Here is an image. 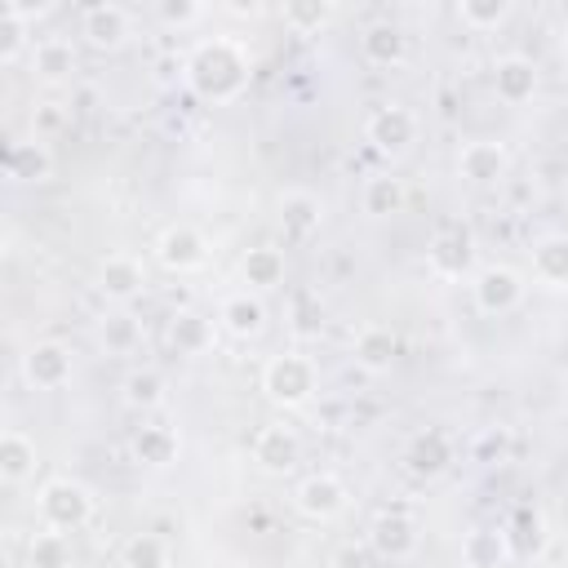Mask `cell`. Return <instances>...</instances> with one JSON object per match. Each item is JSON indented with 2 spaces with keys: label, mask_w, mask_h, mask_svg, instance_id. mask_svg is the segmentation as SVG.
Wrapping results in <instances>:
<instances>
[{
  "label": "cell",
  "mask_w": 568,
  "mask_h": 568,
  "mask_svg": "<svg viewBox=\"0 0 568 568\" xmlns=\"http://www.w3.org/2000/svg\"><path fill=\"white\" fill-rule=\"evenodd\" d=\"M182 75H186V89L200 98V102H235L244 89H248V75H253V58L240 40L231 36H209L200 40L186 62H182Z\"/></svg>",
  "instance_id": "obj_1"
},
{
  "label": "cell",
  "mask_w": 568,
  "mask_h": 568,
  "mask_svg": "<svg viewBox=\"0 0 568 568\" xmlns=\"http://www.w3.org/2000/svg\"><path fill=\"white\" fill-rule=\"evenodd\" d=\"M262 395L275 408H306L320 395V368L306 351H280L262 364Z\"/></svg>",
  "instance_id": "obj_2"
},
{
  "label": "cell",
  "mask_w": 568,
  "mask_h": 568,
  "mask_svg": "<svg viewBox=\"0 0 568 568\" xmlns=\"http://www.w3.org/2000/svg\"><path fill=\"white\" fill-rule=\"evenodd\" d=\"M98 510V497L89 484L71 479V475H58L49 484H40L36 493V515L49 532H80Z\"/></svg>",
  "instance_id": "obj_3"
},
{
  "label": "cell",
  "mask_w": 568,
  "mask_h": 568,
  "mask_svg": "<svg viewBox=\"0 0 568 568\" xmlns=\"http://www.w3.org/2000/svg\"><path fill=\"white\" fill-rule=\"evenodd\" d=\"M470 302L479 315H510L524 302V275L506 262H484L470 275Z\"/></svg>",
  "instance_id": "obj_4"
},
{
  "label": "cell",
  "mask_w": 568,
  "mask_h": 568,
  "mask_svg": "<svg viewBox=\"0 0 568 568\" xmlns=\"http://www.w3.org/2000/svg\"><path fill=\"white\" fill-rule=\"evenodd\" d=\"M426 266L439 280H466L475 275V231L466 222H448L426 244Z\"/></svg>",
  "instance_id": "obj_5"
},
{
  "label": "cell",
  "mask_w": 568,
  "mask_h": 568,
  "mask_svg": "<svg viewBox=\"0 0 568 568\" xmlns=\"http://www.w3.org/2000/svg\"><path fill=\"white\" fill-rule=\"evenodd\" d=\"M18 368H22V382H27L31 390H62V386L71 382V373H75V355H71L67 342L40 337V342H31V346L22 351Z\"/></svg>",
  "instance_id": "obj_6"
},
{
  "label": "cell",
  "mask_w": 568,
  "mask_h": 568,
  "mask_svg": "<svg viewBox=\"0 0 568 568\" xmlns=\"http://www.w3.org/2000/svg\"><path fill=\"white\" fill-rule=\"evenodd\" d=\"M151 253H155V262H160L169 275H191V271H200V266L209 262V240H204V231L191 226V222H169V226L155 235Z\"/></svg>",
  "instance_id": "obj_7"
},
{
  "label": "cell",
  "mask_w": 568,
  "mask_h": 568,
  "mask_svg": "<svg viewBox=\"0 0 568 568\" xmlns=\"http://www.w3.org/2000/svg\"><path fill=\"white\" fill-rule=\"evenodd\" d=\"M346 501H351V493H346V484H342L333 470H311V475H302L297 488H293V510H297L302 519H311V524L337 519V515L346 510Z\"/></svg>",
  "instance_id": "obj_8"
},
{
  "label": "cell",
  "mask_w": 568,
  "mask_h": 568,
  "mask_svg": "<svg viewBox=\"0 0 568 568\" xmlns=\"http://www.w3.org/2000/svg\"><path fill=\"white\" fill-rule=\"evenodd\" d=\"M417 546H422V524L408 510H382V515H373V524H368V550L377 559L404 564V559L417 555Z\"/></svg>",
  "instance_id": "obj_9"
},
{
  "label": "cell",
  "mask_w": 568,
  "mask_h": 568,
  "mask_svg": "<svg viewBox=\"0 0 568 568\" xmlns=\"http://www.w3.org/2000/svg\"><path fill=\"white\" fill-rule=\"evenodd\" d=\"M417 115H413V106H404V102H382L373 115H368V124H364V138L373 142V151L377 155H404L413 142H417Z\"/></svg>",
  "instance_id": "obj_10"
},
{
  "label": "cell",
  "mask_w": 568,
  "mask_h": 568,
  "mask_svg": "<svg viewBox=\"0 0 568 568\" xmlns=\"http://www.w3.org/2000/svg\"><path fill=\"white\" fill-rule=\"evenodd\" d=\"M129 36H133V18H129L124 4H106V0H102V4H89V9L80 13V40H84L89 49H98V53L124 49Z\"/></svg>",
  "instance_id": "obj_11"
},
{
  "label": "cell",
  "mask_w": 568,
  "mask_h": 568,
  "mask_svg": "<svg viewBox=\"0 0 568 568\" xmlns=\"http://www.w3.org/2000/svg\"><path fill=\"white\" fill-rule=\"evenodd\" d=\"M253 462L262 475H288L297 470L302 462V435L284 422H266L257 435H253Z\"/></svg>",
  "instance_id": "obj_12"
},
{
  "label": "cell",
  "mask_w": 568,
  "mask_h": 568,
  "mask_svg": "<svg viewBox=\"0 0 568 568\" xmlns=\"http://www.w3.org/2000/svg\"><path fill=\"white\" fill-rule=\"evenodd\" d=\"M510 173V151L493 138H470L457 151V178L470 186H497Z\"/></svg>",
  "instance_id": "obj_13"
},
{
  "label": "cell",
  "mask_w": 568,
  "mask_h": 568,
  "mask_svg": "<svg viewBox=\"0 0 568 568\" xmlns=\"http://www.w3.org/2000/svg\"><path fill=\"white\" fill-rule=\"evenodd\" d=\"M275 209H280V231L293 244L311 240L324 226V200L315 191H306V186H284L280 200H275Z\"/></svg>",
  "instance_id": "obj_14"
},
{
  "label": "cell",
  "mask_w": 568,
  "mask_h": 568,
  "mask_svg": "<svg viewBox=\"0 0 568 568\" xmlns=\"http://www.w3.org/2000/svg\"><path fill=\"white\" fill-rule=\"evenodd\" d=\"M537 84H541V71L532 58L524 53H501L493 62V93L506 102V106H524L537 98Z\"/></svg>",
  "instance_id": "obj_15"
},
{
  "label": "cell",
  "mask_w": 568,
  "mask_h": 568,
  "mask_svg": "<svg viewBox=\"0 0 568 568\" xmlns=\"http://www.w3.org/2000/svg\"><path fill=\"white\" fill-rule=\"evenodd\" d=\"M142 288H146V271H142V262L133 253H106L98 262V293L106 302L129 306L133 297H142Z\"/></svg>",
  "instance_id": "obj_16"
},
{
  "label": "cell",
  "mask_w": 568,
  "mask_h": 568,
  "mask_svg": "<svg viewBox=\"0 0 568 568\" xmlns=\"http://www.w3.org/2000/svg\"><path fill=\"white\" fill-rule=\"evenodd\" d=\"M528 271L541 288L550 293H568V235L564 231H550L541 240H532L528 248Z\"/></svg>",
  "instance_id": "obj_17"
},
{
  "label": "cell",
  "mask_w": 568,
  "mask_h": 568,
  "mask_svg": "<svg viewBox=\"0 0 568 568\" xmlns=\"http://www.w3.org/2000/svg\"><path fill=\"white\" fill-rule=\"evenodd\" d=\"M359 53H364L368 67L395 71V67H404V58H408V36H404V27L390 22V18L368 22V27L359 31Z\"/></svg>",
  "instance_id": "obj_18"
},
{
  "label": "cell",
  "mask_w": 568,
  "mask_h": 568,
  "mask_svg": "<svg viewBox=\"0 0 568 568\" xmlns=\"http://www.w3.org/2000/svg\"><path fill=\"white\" fill-rule=\"evenodd\" d=\"M217 324H222L231 337H240V342H257V337L266 333V302H262L257 293H248V288L226 293L222 306H217Z\"/></svg>",
  "instance_id": "obj_19"
},
{
  "label": "cell",
  "mask_w": 568,
  "mask_h": 568,
  "mask_svg": "<svg viewBox=\"0 0 568 568\" xmlns=\"http://www.w3.org/2000/svg\"><path fill=\"white\" fill-rule=\"evenodd\" d=\"M404 466L408 475L417 479H439L448 466H453V439L444 430H417L408 444H404Z\"/></svg>",
  "instance_id": "obj_20"
},
{
  "label": "cell",
  "mask_w": 568,
  "mask_h": 568,
  "mask_svg": "<svg viewBox=\"0 0 568 568\" xmlns=\"http://www.w3.org/2000/svg\"><path fill=\"white\" fill-rule=\"evenodd\" d=\"M75 67H80V53H75L71 40H62V36H44V40L31 44V75H36L40 84L58 89V84H67V80L75 75Z\"/></svg>",
  "instance_id": "obj_21"
},
{
  "label": "cell",
  "mask_w": 568,
  "mask_h": 568,
  "mask_svg": "<svg viewBox=\"0 0 568 568\" xmlns=\"http://www.w3.org/2000/svg\"><path fill=\"white\" fill-rule=\"evenodd\" d=\"M142 342H146V328H142V320L129 306H115V311H106L98 320V346H102V355L124 359V355H138Z\"/></svg>",
  "instance_id": "obj_22"
},
{
  "label": "cell",
  "mask_w": 568,
  "mask_h": 568,
  "mask_svg": "<svg viewBox=\"0 0 568 568\" xmlns=\"http://www.w3.org/2000/svg\"><path fill=\"white\" fill-rule=\"evenodd\" d=\"M129 448H133V462H138V466L164 470V466L178 462V453H182V435H178L173 426H164V422H151V426H138V435H133Z\"/></svg>",
  "instance_id": "obj_23"
},
{
  "label": "cell",
  "mask_w": 568,
  "mask_h": 568,
  "mask_svg": "<svg viewBox=\"0 0 568 568\" xmlns=\"http://www.w3.org/2000/svg\"><path fill=\"white\" fill-rule=\"evenodd\" d=\"M395 351H399V342H395V333H390L386 324H364V328L355 333V346H351L355 364H359L368 377H382V373H390V364H395Z\"/></svg>",
  "instance_id": "obj_24"
},
{
  "label": "cell",
  "mask_w": 568,
  "mask_h": 568,
  "mask_svg": "<svg viewBox=\"0 0 568 568\" xmlns=\"http://www.w3.org/2000/svg\"><path fill=\"white\" fill-rule=\"evenodd\" d=\"M240 280H244V288L248 293H271V288H280L284 284V253L275 248V244H257V248H248L244 257H240Z\"/></svg>",
  "instance_id": "obj_25"
},
{
  "label": "cell",
  "mask_w": 568,
  "mask_h": 568,
  "mask_svg": "<svg viewBox=\"0 0 568 568\" xmlns=\"http://www.w3.org/2000/svg\"><path fill=\"white\" fill-rule=\"evenodd\" d=\"M31 475H36V439H31L27 430L9 426V430L0 435V484L18 488V484H27Z\"/></svg>",
  "instance_id": "obj_26"
},
{
  "label": "cell",
  "mask_w": 568,
  "mask_h": 568,
  "mask_svg": "<svg viewBox=\"0 0 568 568\" xmlns=\"http://www.w3.org/2000/svg\"><path fill=\"white\" fill-rule=\"evenodd\" d=\"M9 178L13 182H49L53 178V151L44 138H22L9 146V160H4Z\"/></svg>",
  "instance_id": "obj_27"
},
{
  "label": "cell",
  "mask_w": 568,
  "mask_h": 568,
  "mask_svg": "<svg viewBox=\"0 0 568 568\" xmlns=\"http://www.w3.org/2000/svg\"><path fill=\"white\" fill-rule=\"evenodd\" d=\"M510 532L501 528H466L462 537V564L466 568H501L510 559Z\"/></svg>",
  "instance_id": "obj_28"
},
{
  "label": "cell",
  "mask_w": 568,
  "mask_h": 568,
  "mask_svg": "<svg viewBox=\"0 0 568 568\" xmlns=\"http://www.w3.org/2000/svg\"><path fill=\"white\" fill-rule=\"evenodd\" d=\"M169 346L178 355H204L213 346V320L204 311H173L169 315Z\"/></svg>",
  "instance_id": "obj_29"
},
{
  "label": "cell",
  "mask_w": 568,
  "mask_h": 568,
  "mask_svg": "<svg viewBox=\"0 0 568 568\" xmlns=\"http://www.w3.org/2000/svg\"><path fill=\"white\" fill-rule=\"evenodd\" d=\"M120 395H124V404H129V408L151 413V408H160V404L169 399V382H164V373H160V368H133V373H124Z\"/></svg>",
  "instance_id": "obj_30"
},
{
  "label": "cell",
  "mask_w": 568,
  "mask_h": 568,
  "mask_svg": "<svg viewBox=\"0 0 568 568\" xmlns=\"http://www.w3.org/2000/svg\"><path fill=\"white\" fill-rule=\"evenodd\" d=\"M404 200H408V191H404V182L390 178V173H377V178H368V182L359 186V209H364L368 217H395V213L404 209Z\"/></svg>",
  "instance_id": "obj_31"
},
{
  "label": "cell",
  "mask_w": 568,
  "mask_h": 568,
  "mask_svg": "<svg viewBox=\"0 0 568 568\" xmlns=\"http://www.w3.org/2000/svg\"><path fill=\"white\" fill-rule=\"evenodd\" d=\"M280 18H284V27H293L297 36H320V31L337 18V4H328V0H297V4H284Z\"/></svg>",
  "instance_id": "obj_32"
},
{
  "label": "cell",
  "mask_w": 568,
  "mask_h": 568,
  "mask_svg": "<svg viewBox=\"0 0 568 568\" xmlns=\"http://www.w3.org/2000/svg\"><path fill=\"white\" fill-rule=\"evenodd\" d=\"M124 568H169V546L155 532H129L120 546Z\"/></svg>",
  "instance_id": "obj_33"
},
{
  "label": "cell",
  "mask_w": 568,
  "mask_h": 568,
  "mask_svg": "<svg viewBox=\"0 0 568 568\" xmlns=\"http://www.w3.org/2000/svg\"><path fill=\"white\" fill-rule=\"evenodd\" d=\"M27 564H31V568H71V541H67V532L40 528V532L27 541Z\"/></svg>",
  "instance_id": "obj_34"
},
{
  "label": "cell",
  "mask_w": 568,
  "mask_h": 568,
  "mask_svg": "<svg viewBox=\"0 0 568 568\" xmlns=\"http://www.w3.org/2000/svg\"><path fill=\"white\" fill-rule=\"evenodd\" d=\"M457 18L466 31H497L510 18V0H462Z\"/></svg>",
  "instance_id": "obj_35"
},
{
  "label": "cell",
  "mask_w": 568,
  "mask_h": 568,
  "mask_svg": "<svg viewBox=\"0 0 568 568\" xmlns=\"http://www.w3.org/2000/svg\"><path fill=\"white\" fill-rule=\"evenodd\" d=\"M67 129V106L62 102H53V98H44V102H36V111H31V138H58Z\"/></svg>",
  "instance_id": "obj_36"
},
{
  "label": "cell",
  "mask_w": 568,
  "mask_h": 568,
  "mask_svg": "<svg viewBox=\"0 0 568 568\" xmlns=\"http://www.w3.org/2000/svg\"><path fill=\"white\" fill-rule=\"evenodd\" d=\"M155 18L164 22V27H195L200 18H204V4L200 0H160L155 4Z\"/></svg>",
  "instance_id": "obj_37"
},
{
  "label": "cell",
  "mask_w": 568,
  "mask_h": 568,
  "mask_svg": "<svg viewBox=\"0 0 568 568\" xmlns=\"http://www.w3.org/2000/svg\"><path fill=\"white\" fill-rule=\"evenodd\" d=\"M515 528H519V550H537V546L546 541V532H541V515H537V510H528V506H519Z\"/></svg>",
  "instance_id": "obj_38"
},
{
  "label": "cell",
  "mask_w": 568,
  "mask_h": 568,
  "mask_svg": "<svg viewBox=\"0 0 568 568\" xmlns=\"http://www.w3.org/2000/svg\"><path fill=\"white\" fill-rule=\"evenodd\" d=\"M226 13H235V18H257L262 4H226Z\"/></svg>",
  "instance_id": "obj_39"
},
{
  "label": "cell",
  "mask_w": 568,
  "mask_h": 568,
  "mask_svg": "<svg viewBox=\"0 0 568 568\" xmlns=\"http://www.w3.org/2000/svg\"><path fill=\"white\" fill-rule=\"evenodd\" d=\"M559 62H564V75H568V31H564V40H559Z\"/></svg>",
  "instance_id": "obj_40"
},
{
  "label": "cell",
  "mask_w": 568,
  "mask_h": 568,
  "mask_svg": "<svg viewBox=\"0 0 568 568\" xmlns=\"http://www.w3.org/2000/svg\"><path fill=\"white\" fill-rule=\"evenodd\" d=\"M564 404H568V377H564Z\"/></svg>",
  "instance_id": "obj_41"
},
{
  "label": "cell",
  "mask_w": 568,
  "mask_h": 568,
  "mask_svg": "<svg viewBox=\"0 0 568 568\" xmlns=\"http://www.w3.org/2000/svg\"><path fill=\"white\" fill-rule=\"evenodd\" d=\"M564 93H568V75H564Z\"/></svg>",
  "instance_id": "obj_42"
},
{
  "label": "cell",
  "mask_w": 568,
  "mask_h": 568,
  "mask_svg": "<svg viewBox=\"0 0 568 568\" xmlns=\"http://www.w3.org/2000/svg\"><path fill=\"white\" fill-rule=\"evenodd\" d=\"M564 186H568V182H564Z\"/></svg>",
  "instance_id": "obj_43"
}]
</instances>
